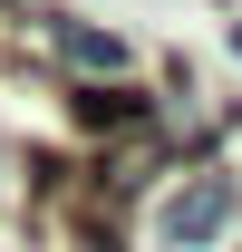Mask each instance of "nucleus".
<instances>
[{
  "instance_id": "f257e3e1",
  "label": "nucleus",
  "mask_w": 242,
  "mask_h": 252,
  "mask_svg": "<svg viewBox=\"0 0 242 252\" xmlns=\"http://www.w3.org/2000/svg\"><path fill=\"white\" fill-rule=\"evenodd\" d=\"M223 223H233V175H194V185H175V204H165V243H175V252L213 243Z\"/></svg>"
},
{
  "instance_id": "f03ea898",
  "label": "nucleus",
  "mask_w": 242,
  "mask_h": 252,
  "mask_svg": "<svg viewBox=\"0 0 242 252\" xmlns=\"http://www.w3.org/2000/svg\"><path fill=\"white\" fill-rule=\"evenodd\" d=\"M49 39H59V59L97 68V78H117V68H126V39H117V30H97V20H49Z\"/></svg>"
},
{
  "instance_id": "7ed1b4c3",
  "label": "nucleus",
  "mask_w": 242,
  "mask_h": 252,
  "mask_svg": "<svg viewBox=\"0 0 242 252\" xmlns=\"http://www.w3.org/2000/svg\"><path fill=\"white\" fill-rule=\"evenodd\" d=\"M0 20H10V0H0Z\"/></svg>"
}]
</instances>
